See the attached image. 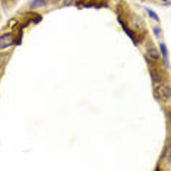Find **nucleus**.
Segmentation results:
<instances>
[{
    "mask_svg": "<svg viewBox=\"0 0 171 171\" xmlns=\"http://www.w3.org/2000/svg\"><path fill=\"white\" fill-rule=\"evenodd\" d=\"M154 94L156 98L160 99L164 102L168 101L170 97V88L169 86L162 85L156 89Z\"/></svg>",
    "mask_w": 171,
    "mask_h": 171,
    "instance_id": "nucleus-1",
    "label": "nucleus"
},
{
    "mask_svg": "<svg viewBox=\"0 0 171 171\" xmlns=\"http://www.w3.org/2000/svg\"><path fill=\"white\" fill-rule=\"evenodd\" d=\"M15 43V38L11 33H5L0 36V49L8 48Z\"/></svg>",
    "mask_w": 171,
    "mask_h": 171,
    "instance_id": "nucleus-2",
    "label": "nucleus"
},
{
    "mask_svg": "<svg viewBox=\"0 0 171 171\" xmlns=\"http://www.w3.org/2000/svg\"><path fill=\"white\" fill-rule=\"evenodd\" d=\"M118 22H120V23L121 24V26H122V27L123 28V31H124L126 32V34L128 35V37L130 38L131 40L134 43V45H137V44H136V42H135V36H134V32L131 30L130 29L128 28V27H127L126 25L124 23V22H123L122 20H120L118 18Z\"/></svg>",
    "mask_w": 171,
    "mask_h": 171,
    "instance_id": "nucleus-3",
    "label": "nucleus"
},
{
    "mask_svg": "<svg viewBox=\"0 0 171 171\" xmlns=\"http://www.w3.org/2000/svg\"><path fill=\"white\" fill-rule=\"evenodd\" d=\"M147 54H148V55L150 58L155 61L158 60L159 57H160V55H159L157 49L155 48L154 45H150L147 48Z\"/></svg>",
    "mask_w": 171,
    "mask_h": 171,
    "instance_id": "nucleus-4",
    "label": "nucleus"
},
{
    "mask_svg": "<svg viewBox=\"0 0 171 171\" xmlns=\"http://www.w3.org/2000/svg\"><path fill=\"white\" fill-rule=\"evenodd\" d=\"M160 48L162 54H163V58H164V63L165 66H166V67L167 68H169V60H168V52H167L166 46L164 43H161L160 45Z\"/></svg>",
    "mask_w": 171,
    "mask_h": 171,
    "instance_id": "nucleus-5",
    "label": "nucleus"
},
{
    "mask_svg": "<svg viewBox=\"0 0 171 171\" xmlns=\"http://www.w3.org/2000/svg\"><path fill=\"white\" fill-rule=\"evenodd\" d=\"M45 0H33L30 4V8L34 9L40 7H43L45 6Z\"/></svg>",
    "mask_w": 171,
    "mask_h": 171,
    "instance_id": "nucleus-6",
    "label": "nucleus"
},
{
    "mask_svg": "<svg viewBox=\"0 0 171 171\" xmlns=\"http://www.w3.org/2000/svg\"><path fill=\"white\" fill-rule=\"evenodd\" d=\"M146 10L147 11V13L148 14L149 16L151 17V18L154 19V20H156V21H157V22L160 21V20H159V17H158V15L154 12V11H152V10H150V9H149V8H146Z\"/></svg>",
    "mask_w": 171,
    "mask_h": 171,
    "instance_id": "nucleus-7",
    "label": "nucleus"
},
{
    "mask_svg": "<svg viewBox=\"0 0 171 171\" xmlns=\"http://www.w3.org/2000/svg\"><path fill=\"white\" fill-rule=\"evenodd\" d=\"M153 30H154V33L155 34V36L156 37H159V36H160V29L158 27H155Z\"/></svg>",
    "mask_w": 171,
    "mask_h": 171,
    "instance_id": "nucleus-8",
    "label": "nucleus"
},
{
    "mask_svg": "<svg viewBox=\"0 0 171 171\" xmlns=\"http://www.w3.org/2000/svg\"><path fill=\"white\" fill-rule=\"evenodd\" d=\"M151 77L152 79V81H154V82H158V76H156V73H151Z\"/></svg>",
    "mask_w": 171,
    "mask_h": 171,
    "instance_id": "nucleus-9",
    "label": "nucleus"
},
{
    "mask_svg": "<svg viewBox=\"0 0 171 171\" xmlns=\"http://www.w3.org/2000/svg\"><path fill=\"white\" fill-rule=\"evenodd\" d=\"M162 1H163V2H167L168 0H162Z\"/></svg>",
    "mask_w": 171,
    "mask_h": 171,
    "instance_id": "nucleus-10",
    "label": "nucleus"
}]
</instances>
